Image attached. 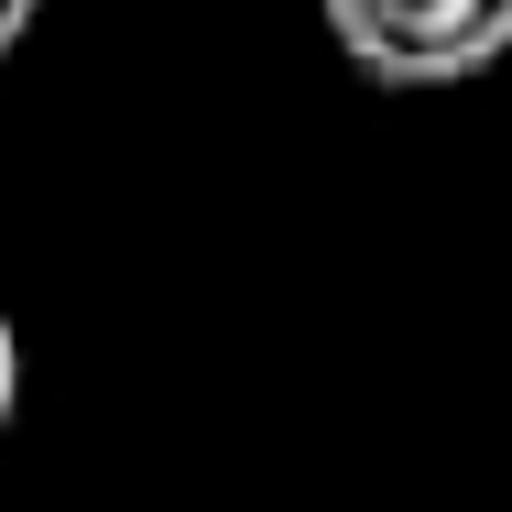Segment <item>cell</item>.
Instances as JSON below:
<instances>
[{"label":"cell","mask_w":512,"mask_h":512,"mask_svg":"<svg viewBox=\"0 0 512 512\" xmlns=\"http://www.w3.org/2000/svg\"><path fill=\"white\" fill-rule=\"evenodd\" d=\"M11 414H22V338H11V316H0V436H11Z\"/></svg>","instance_id":"7a4b0ae2"},{"label":"cell","mask_w":512,"mask_h":512,"mask_svg":"<svg viewBox=\"0 0 512 512\" xmlns=\"http://www.w3.org/2000/svg\"><path fill=\"white\" fill-rule=\"evenodd\" d=\"M33 22H44V0H0V66H11V44H22Z\"/></svg>","instance_id":"3957f363"},{"label":"cell","mask_w":512,"mask_h":512,"mask_svg":"<svg viewBox=\"0 0 512 512\" xmlns=\"http://www.w3.org/2000/svg\"><path fill=\"white\" fill-rule=\"evenodd\" d=\"M316 22L371 88H469L512 55V0H316Z\"/></svg>","instance_id":"6da1fadb"}]
</instances>
